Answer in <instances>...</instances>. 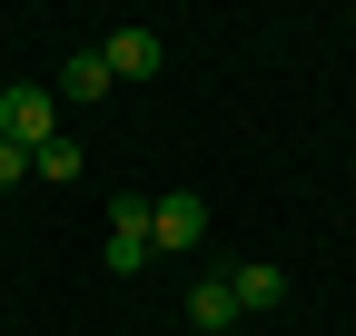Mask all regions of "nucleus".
Listing matches in <instances>:
<instances>
[{
	"label": "nucleus",
	"instance_id": "7ed1b4c3",
	"mask_svg": "<svg viewBox=\"0 0 356 336\" xmlns=\"http://www.w3.org/2000/svg\"><path fill=\"white\" fill-rule=\"evenodd\" d=\"M159 247H149V198L139 188H119L109 198V277H129V267H149Z\"/></svg>",
	"mask_w": 356,
	"mask_h": 336
},
{
	"label": "nucleus",
	"instance_id": "1a4fd4ad",
	"mask_svg": "<svg viewBox=\"0 0 356 336\" xmlns=\"http://www.w3.org/2000/svg\"><path fill=\"white\" fill-rule=\"evenodd\" d=\"M30 178V149H10V139H0V188H20Z\"/></svg>",
	"mask_w": 356,
	"mask_h": 336
},
{
	"label": "nucleus",
	"instance_id": "f257e3e1",
	"mask_svg": "<svg viewBox=\"0 0 356 336\" xmlns=\"http://www.w3.org/2000/svg\"><path fill=\"white\" fill-rule=\"evenodd\" d=\"M149 247H159V258H188V247H208V198H198V188L149 198Z\"/></svg>",
	"mask_w": 356,
	"mask_h": 336
},
{
	"label": "nucleus",
	"instance_id": "20e7f679",
	"mask_svg": "<svg viewBox=\"0 0 356 336\" xmlns=\"http://www.w3.org/2000/svg\"><path fill=\"white\" fill-rule=\"evenodd\" d=\"M99 60H109V79H159V30H109Z\"/></svg>",
	"mask_w": 356,
	"mask_h": 336
},
{
	"label": "nucleus",
	"instance_id": "f03ea898",
	"mask_svg": "<svg viewBox=\"0 0 356 336\" xmlns=\"http://www.w3.org/2000/svg\"><path fill=\"white\" fill-rule=\"evenodd\" d=\"M0 139L40 158V149L60 139V90H0Z\"/></svg>",
	"mask_w": 356,
	"mask_h": 336
},
{
	"label": "nucleus",
	"instance_id": "39448f33",
	"mask_svg": "<svg viewBox=\"0 0 356 336\" xmlns=\"http://www.w3.org/2000/svg\"><path fill=\"white\" fill-rule=\"evenodd\" d=\"M228 326H238V287L228 277H198L188 287V336H228Z\"/></svg>",
	"mask_w": 356,
	"mask_h": 336
},
{
	"label": "nucleus",
	"instance_id": "6e6552de",
	"mask_svg": "<svg viewBox=\"0 0 356 336\" xmlns=\"http://www.w3.org/2000/svg\"><path fill=\"white\" fill-rule=\"evenodd\" d=\"M79 168H89V158H79V139L60 129L50 149H40V158H30V178H79Z\"/></svg>",
	"mask_w": 356,
	"mask_h": 336
},
{
	"label": "nucleus",
	"instance_id": "0eeeda50",
	"mask_svg": "<svg viewBox=\"0 0 356 336\" xmlns=\"http://www.w3.org/2000/svg\"><path fill=\"white\" fill-rule=\"evenodd\" d=\"M238 317H267V307H287V267H238Z\"/></svg>",
	"mask_w": 356,
	"mask_h": 336
},
{
	"label": "nucleus",
	"instance_id": "423d86ee",
	"mask_svg": "<svg viewBox=\"0 0 356 336\" xmlns=\"http://www.w3.org/2000/svg\"><path fill=\"white\" fill-rule=\"evenodd\" d=\"M109 90H119V79H109V60H99V50H79V60L60 69V99H70V109H89V99H109Z\"/></svg>",
	"mask_w": 356,
	"mask_h": 336
}]
</instances>
